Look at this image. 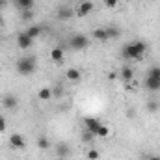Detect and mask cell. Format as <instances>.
<instances>
[{
    "label": "cell",
    "instance_id": "cell-22",
    "mask_svg": "<svg viewBox=\"0 0 160 160\" xmlns=\"http://www.w3.org/2000/svg\"><path fill=\"white\" fill-rule=\"evenodd\" d=\"M95 138H97V136H95L93 132H89V130H84V134H82V142H84V143H91Z\"/></svg>",
    "mask_w": 160,
    "mask_h": 160
},
{
    "label": "cell",
    "instance_id": "cell-13",
    "mask_svg": "<svg viewBox=\"0 0 160 160\" xmlns=\"http://www.w3.org/2000/svg\"><path fill=\"white\" fill-rule=\"evenodd\" d=\"M26 34H28L32 39H36V38H39L41 34H43V28H41L39 24H30V26L26 28Z\"/></svg>",
    "mask_w": 160,
    "mask_h": 160
},
{
    "label": "cell",
    "instance_id": "cell-23",
    "mask_svg": "<svg viewBox=\"0 0 160 160\" xmlns=\"http://www.w3.org/2000/svg\"><path fill=\"white\" fill-rule=\"evenodd\" d=\"M147 75H149V77H157V78H160V65H153V67H149Z\"/></svg>",
    "mask_w": 160,
    "mask_h": 160
},
{
    "label": "cell",
    "instance_id": "cell-25",
    "mask_svg": "<svg viewBox=\"0 0 160 160\" xmlns=\"http://www.w3.org/2000/svg\"><path fill=\"white\" fill-rule=\"evenodd\" d=\"M102 2L106 8H118V4H119V0H102Z\"/></svg>",
    "mask_w": 160,
    "mask_h": 160
},
{
    "label": "cell",
    "instance_id": "cell-19",
    "mask_svg": "<svg viewBox=\"0 0 160 160\" xmlns=\"http://www.w3.org/2000/svg\"><path fill=\"white\" fill-rule=\"evenodd\" d=\"M108 136H110V127L101 123V127L97 128V138H108Z\"/></svg>",
    "mask_w": 160,
    "mask_h": 160
},
{
    "label": "cell",
    "instance_id": "cell-32",
    "mask_svg": "<svg viewBox=\"0 0 160 160\" xmlns=\"http://www.w3.org/2000/svg\"><path fill=\"white\" fill-rule=\"evenodd\" d=\"M56 160H63V158H56Z\"/></svg>",
    "mask_w": 160,
    "mask_h": 160
},
{
    "label": "cell",
    "instance_id": "cell-17",
    "mask_svg": "<svg viewBox=\"0 0 160 160\" xmlns=\"http://www.w3.org/2000/svg\"><path fill=\"white\" fill-rule=\"evenodd\" d=\"M38 99L39 101H50L52 99V89L50 88H41L38 91Z\"/></svg>",
    "mask_w": 160,
    "mask_h": 160
},
{
    "label": "cell",
    "instance_id": "cell-4",
    "mask_svg": "<svg viewBox=\"0 0 160 160\" xmlns=\"http://www.w3.org/2000/svg\"><path fill=\"white\" fill-rule=\"evenodd\" d=\"M93 9H95V4H93L91 0H84V2H80L78 4V8H77L75 13H77L78 17H88Z\"/></svg>",
    "mask_w": 160,
    "mask_h": 160
},
{
    "label": "cell",
    "instance_id": "cell-20",
    "mask_svg": "<svg viewBox=\"0 0 160 160\" xmlns=\"http://www.w3.org/2000/svg\"><path fill=\"white\" fill-rule=\"evenodd\" d=\"M36 17V13H34V9H22L21 11V21H24V22H28V21H32Z\"/></svg>",
    "mask_w": 160,
    "mask_h": 160
},
{
    "label": "cell",
    "instance_id": "cell-15",
    "mask_svg": "<svg viewBox=\"0 0 160 160\" xmlns=\"http://www.w3.org/2000/svg\"><path fill=\"white\" fill-rule=\"evenodd\" d=\"M91 36L97 41H108V34H106V28H95L91 32Z\"/></svg>",
    "mask_w": 160,
    "mask_h": 160
},
{
    "label": "cell",
    "instance_id": "cell-8",
    "mask_svg": "<svg viewBox=\"0 0 160 160\" xmlns=\"http://www.w3.org/2000/svg\"><path fill=\"white\" fill-rule=\"evenodd\" d=\"M9 145H11L13 149H22V147L26 145V140H24V136H22V134L15 132V134H11V136H9Z\"/></svg>",
    "mask_w": 160,
    "mask_h": 160
},
{
    "label": "cell",
    "instance_id": "cell-2",
    "mask_svg": "<svg viewBox=\"0 0 160 160\" xmlns=\"http://www.w3.org/2000/svg\"><path fill=\"white\" fill-rule=\"evenodd\" d=\"M15 69H17L19 75L30 77V75H34L36 69H38V60H36L34 56H21V58L17 60V63H15Z\"/></svg>",
    "mask_w": 160,
    "mask_h": 160
},
{
    "label": "cell",
    "instance_id": "cell-31",
    "mask_svg": "<svg viewBox=\"0 0 160 160\" xmlns=\"http://www.w3.org/2000/svg\"><path fill=\"white\" fill-rule=\"evenodd\" d=\"M118 77H119V75H116V73H110V75H108V78L110 80H116Z\"/></svg>",
    "mask_w": 160,
    "mask_h": 160
},
{
    "label": "cell",
    "instance_id": "cell-27",
    "mask_svg": "<svg viewBox=\"0 0 160 160\" xmlns=\"http://www.w3.org/2000/svg\"><path fill=\"white\" fill-rule=\"evenodd\" d=\"M6 127H8L6 118H4V116H0V132H6Z\"/></svg>",
    "mask_w": 160,
    "mask_h": 160
},
{
    "label": "cell",
    "instance_id": "cell-1",
    "mask_svg": "<svg viewBox=\"0 0 160 160\" xmlns=\"http://www.w3.org/2000/svg\"><path fill=\"white\" fill-rule=\"evenodd\" d=\"M145 52H147V43L142 39H136V41H130V43L123 45L121 58L125 62H140V60H143Z\"/></svg>",
    "mask_w": 160,
    "mask_h": 160
},
{
    "label": "cell",
    "instance_id": "cell-9",
    "mask_svg": "<svg viewBox=\"0 0 160 160\" xmlns=\"http://www.w3.org/2000/svg\"><path fill=\"white\" fill-rule=\"evenodd\" d=\"M65 80L71 82V84H78L80 80H82V73H80V69L69 67V69L65 71Z\"/></svg>",
    "mask_w": 160,
    "mask_h": 160
},
{
    "label": "cell",
    "instance_id": "cell-16",
    "mask_svg": "<svg viewBox=\"0 0 160 160\" xmlns=\"http://www.w3.org/2000/svg\"><path fill=\"white\" fill-rule=\"evenodd\" d=\"M106 34H108V39H118L121 36V28L110 24V26H106Z\"/></svg>",
    "mask_w": 160,
    "mask_h": 160
},
{
    "label": "cell",
    "instance_id": "cell-14",
    "mask_svg": "<svg viewBox=\"0 0 160 160\" xmlns=\"http://www.w3.org/2000/svg\"><path fill=\"white\" fill-rule=\"evenodd\" d=\"M73 15H75V11H73L71 6H63V8L58 9V17H60V19H71Z\"/></svg>",
    "mask_w": 160,
    "mask_h": 160
},
{
    "label": "cell",
    "instance_id": "cell-5",
    "mask_svg": "<svg viewBox=\"0 0 160 160\" xmlns=\"http://www.w3.org/2000/svg\"><path fill=\"white\" fill-rule=\"evenodd\" d=\"M143 88L147 89V91H151V93H158L160 91V78H157V77H145V80H143Z\"/></svg>",
    "mask_w": 160,
    "mask_h": 160
},
{
    "label": "cell",
    "instance_id": "cell-12",
    "mask_svg": "<svg viewBox=\"0 0 160 160\" xmlns=\"http://www.w3.org/2000/svg\"><path fill=\"white\" fill-rule=\"evenodd\" d=\"M84 125H86V130H89V132H93L97 136V128L101 127V121L97 119V118H86Z\"/></svg>",
    "mask_w": 160,
    "mask_h": 160
},
{
    "label": "cell",
    "instance_id": "cell-3",
    "mask_svg": "<svg viewBox=\"0 0 160 160\" xmlns=\"http://www.w3.org/2000/svg\"><path fill=\"white\" fill-rule=\"evenodd\" d=\"M69 47L73 50H86L89 47V38L86 34H73L69 39Z\"/></svg>",
    "mask_w": 160,
    "mask_h": 160
},
{
    "label": "cell",
    "instance_id": "cell-28",
    "mask_svg": "<svg viewBox=\"0 0 160 160\" xmlns=\"http://www.w3.org/2000/svg\"><path fill=\"white\" fill-rule=\"evenodd\" d=\"M62 91H63V89H62V86H56V88L52 89V97H60V95H62Z\"/></svg>",
    "mask_w": 160,
    "mask_h": 160
},
{
    "label": "cell",
    "instance_id": "cell-29",
    "mask_svg": "<svg viewBox=\"0 0 160 160\" xmlns=\"http://www.w3.org/2000/svg\"><path fill=\"white\" fill-rule=\"evenodd\" d=\"M145 160H160V157L158 155H151V157H147Z\"/></svg>",
    "mask_w": 160,
    "mask_h": 160
},
{
    "label": "cell",
    "instance_id": "cell-10",
    "mask_svg": "<svg viewBox=\"0 0 160 160\" xmlns=\"http://www.w3.org/2000/svg\"><path fill=\"white\" fill-rule=\"evenodd\" d=\"M119 80H123V82H130V80H134V69L130 67V65H121L119 69Z\"/></svg>",
    "mask_w": 160,
    "mask_h": 160
},
{
    "label": "cell",
    "instance_id": "cell-7",
    "mask_svg": "<svg viewBox=\"0 0 160 160\" xmlns=\"http://www.w3.org/2000/svg\"><path fill=\"white\" fill-rule=\"evenodd\" d=\"M2 104H4V108L6 110H11V112H15L17 110V97L15 95H11V93H6L4 95V99H2Z\"/></svg>",
    "mask_w": 160,
    "mask_h": 160
},
{
    "label": "cell",
    "instance_id": "cell-21",
    "mask_svg": "<svg viewBox=\"0 0 160 160\" xmlns=\"http://www.w3.org/2000/svg\"><path fill=\"white\" fill-rule=\"evenodd\" d=\"M38 147H39L41 151H47V149H50V140H48L47 136H41L39 140H38Z\"/></svg>",
    "mask_w": 160,
    "mask_h": 160
},
{
    "label": "cell",
    "instance_id": "cell-30",
    "mask_svg": "<svg viewBox=\"0 0 160 160\" xmlns=\"http://www.w3.org/2000/svg\"><path fill=\"white\" fill-rule=\"evenodd\" d=\"M8 6V0H0V9H4Z\"/></svg>",
    "mask_w": 160,
    "mask_h": 160
},
{
    "label": "cell",
    "instance_id": "cell-26",
    "mask_svg": "<svg viewBox=\"0 0 160 160\" xmlns=\"http://www.w3.org/2000/svg\"><path fill=\"white\" fill-rule=\"evenodd\" d=\"M158 102H153V101H149V102H147V108H149V112H157V110H158Z\"/></svg>",
    "mask_w": 160,
    "mask_h": 160
},
{
    "label": "cell",
    "instance_id": "cell-24",
    "mask_svg": "<svg viewBox=\"0 0 160 160\" xmlns=\"http://www.w3.org/2000/svg\"><path fill=\"white\" fill-rule=\"evenodd\" d=\"M99 157H101V153L97 149H89L88 151V160H99Z\"/></svg>",
    "mask_w": 160,
    "mask_h": 160
},
{
    "label": "cell",
    "instance_id": "cell-18",
    "mask_svg": "<svg viewBox=\"0 0 160 160\" xmlns=\"http://www.w3.org/2000/svg\"><path fill=\"white\" fill-rule=\"evenodd\" d=\"M15 6L22 11V9H34V0H13Z\"/></svg>",
    "mask_w": 160,
    "mask_h": 160
},
{
    "label": "cell",
    "instance_id": "cell-11",
    "mask_svg": "<svg viewBox=\"0 0 160 160\" xmlns=\"http://www.w3.org/2000/svg\"><path fill=\"white\" fill-rule=\"evenodd\" d=\"M50 60H52L54 63H62V62L65 60V50H63L62 47H54V48L50 50Z\"/></svg>",
    "mask_w": 160,
    "mask_h": 160
},
{
    "label": "cell",
    "instance_id": "cell-6",
    "mask_svg": "<svg viewBox=\"0 0 160 160\" xmlns=\"http://www.w3.org/2000/svg\"><path fill=\"white\" fill-rule=\"evenodd\" d=\"M32 45H34V39H32L26 32H21V34L17 36V47H19L21 50H28Z\"/></svg>",
    "mask_w": 160,
    "mask_h": 160
}]
</instances>
